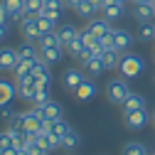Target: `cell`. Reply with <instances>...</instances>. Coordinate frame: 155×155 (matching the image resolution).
<instances>
[{
  "label": "cell",
  "instance_id": "obj_10",
  "mask_svg": "<svg viewBox=\"0 0 155 155\" xmlns=\"http://www.w3.org/2000/svg\"><path fill=\"white\" fill-rule=\"evenodd\" d=\"M86 30H91V32H94V35L101 40V37H106V35L113 30V25L106 20L104 15H101V17H91V20H89V27H86Z\"/></svg>",
  "mask_w": 155,
  "mask_h": 155
},
{
  "label": "cell",
  "instance_id": "obj_40",
  "mask_svg": "<svg viewBox=\"0 0 155 155\" xmlns=\"http://www.w3.org/2000/svg\"><path fill=\"white\" fill-rule=\"evenodd\" d=\"M5 35H8V22H5V25H0V42H3V37H5Z\"/></svg>",
  "mask_w": 155,
  "mask_h": 155
},
{
  "label": "cell",
  "instance_id": "obj_32",
  "mask_svg": "<svg viewBox=\"0 0 155 155\" xmlns=\"http://www.w3.org/2000/svg\"><path fill=\"white\" fill-rule=\"evenodd\" d=\"M42 8H45L42 0H25V10H27V15H40Z\"/></svg>",
  "mask_w": 155,
  "mask_h": 155
},
{
  "label": "cell",
  "instance_id": "obj_28",
  "mask_svg": "<svg viewBox=\"0 0 155 155\" xmlns=\"http://www.w3.org/2000/svg\"><path fill=\"white\" fill-rule=\"evenodd\" d=\"M84 49H86V45H84V40H81V32H79V35H76V40H74V42L67 47V52H69L71 57H76V59H79V54H81ZM89 49H91V47H89Z\"/></svg>",
  "mask_w": 155,
  "mask_h": 155
},
{
  "label": "cell",
  "instance_id": "obj_1",
  "mask_svg": "<svg viewBox=\"0 0 155 155\" xmlns=\"http://www.w3.org/2000/svg\"><path fill=\"white\" fill-rule=\"evenodd\" d=\"M118 69H121V76H126V79H135V76H140L145 71V59L138 57V54H133V52H126V54H121Z\"/></svg>",
  "mask_w": 155,
  "mask_h": 155
},
{
  "label": "cell",
  "instance_id": "obj_15",
  "mask_svg": "<svg viewBox=\"0 0 155 155\" xmlns=\"http://www.w3.org/2000/svg\"><path fill=\"white\" fill-rule=\"evenodd\" d=\"M40 54H42V59L49 64V67H54V64H59L62 62V57H64V47H52V49H40Z\"/></svg>",
  "mask_w": 155,
  "mask_h": 155
},
{
  "label": "cell",
  "instance_id": "obj_43",
  "mask_svg": "<svg viewBox=\"0 0 155 155\" xmlns=\"http://www.w3.org/2000/svg\"><path fill=\"white\" fill-rule=\"evenodd\" d=\"M116 3H126V0H116Z\"/></svg>",
  "mask_w": 155,
  "mask_h": 155
},
{
  "label": "cell",
  "instance_id": "obj_39",
  "mask_svg": "<svg viewBox=\"0 0 155 155\" xmlns=\"http://www.w3.org/2000/svg\"><path fill=\"white\" fill-rule=\"evenodd\" d=\"M0 155H17V148H5V150H0Z\"/></svg>",
  "mask_w": 155,
  "mask_h": 155
},
{
  "label": "cell",
  "instance_id": "obj_45",
  "mask_svg": "<svg viewBox=\"0 0 155 155\" xmlns=\"http://www.w3.org/2000/svg\"><path fill=\"white\" fill-rule=\"evenodd\" d=\"M42 3H47V0H42Z\"/></svg>",
  "mask_w": 155,
  "mask_h": 155
},
{
  "label": "cell",
  "instance_id": "obj_5",
  "mask_svg": "<svg viewBox=\"0 0 155 155\" xmlns=\"http://www.w3.org/2000/svg\"><path fill=\"white\" fill-rule=\"evenodd\" d=\"M17 84V96L25 101H32V96L37 91V79H35V74H27V76H20V79H15Z\"/></svg>",
  "mask_w": 155,
  "mask_h": 155
},
{
  "label": "cell",
  "instance_id": "obj_18",
  "mask_svg": "<svg viewBox=\"0 0 155 155\" xmlns=\"http://www.w3.org/2000/svg\"><path fill=\"white\" fill-rule=\"evenodd\" d=\"M84 69H86V74H89V76H99V74L106 69L104 57H91L89 62H84Z\"/></svg>",
  "mask_w": 155,
  "mask_h": 155
},
{
  "label": "cell",
  "instance_id": "obj_41",
  "mask_svg": "<svg viewBox=\"0 0 155 155\" xmlns=\"http://www.w3.org/2000/svg\"><path fill=\"white\" fill-rule=\"evenodd\" d=\"M17 155H30V153H27V148H22V150H17Z\"/></svg>",
  "mask_w": 155,
  "mask_h": 155
},
{
  "label": "cell",
  "instance_id": "obj_7",
  "mask_svg": "<svg viewBox=\"0 0 155 155\" xmlns=\"http://www.w3.org/2000/svg\"><path fill=\"white\" fill-rule=\"evenodd\" d=\"M17 62H20V54L12 47H0V71H15Z\"/></svg>",
  "mask_w": 155,
  "mask_h": 155
},
{
  "label": "cell",
  "instance_id": "obj_16",
  "mask_svg": "<svg viewBox=\"0 0 155 155\" xmlns=\"http://www.w3.org/2000/svg\"><path fill=\"white\" fill-rule=\"evenodd\" d=\"M40 126H42V121L37 118V113H35V111L22 113V128H25L27 133H37V130H40Z\"/></svg>",
  "mask_w": 155,
  "mask_h": 155
},
{
  "label": "cell",
  "instance_id": "obj_37",
  "mask_svg": "<svg viewBox=\"0 0 155 155\" xmlns=\"http://www.w3.org/2000/svg\"><path fill=\"white\" fill-rule=\"evenodd\" d=\"M8 126H22V113H12L10 121H8Z\"/></svg>",
  "mask_w": 155,
  "mask_h": 155
},
{
  "label": "cell",
  "instance_id": "obj_29",
  "mask_svg": "<svg viewBox=\"0 0 155 155\" xmlns=\"http://www.w3.org/2000/svg\"><path fill=\"white\" fill-rule=\"evenodd\" d=\"M138 37H140V42H153V40H155V25H153V22H143Z\"/></svg>",
  "mask_w": 155,
  "mask_h": 155
},
{
  "label": "cell",
  "instance_id": "obj_3",
  "mask_svg": "<svg viewBox=\"0 0 155 155\" xmlns=\"http://www.w3.org/2000/svg\"><path fill=\"white\" fill-rule=\"evenodd\" d=\"M22 37L27 42H40V37H42V30H40V22H37V15H25L22 17Z\"/></svg>",
  "mask_w": 155,
  "mask_h": 155
},
{
  "label": "cell",
  "instance_id": "obj_35",
  "mask_svg": "<svg viewBox=\"0 0 155 155\" xmlns=\"http://www.w3.org/2000/svg\"><path fill=\"white\" fill-rule=\"evenodd\" d=\"M45 8H47V10H62V8H64V0H47Z\"/></svg>",
  "mask_w": 155,
  "mask_h": 155
},
{
  "label": "cell",
  "instance_id": "obj_38",
  "mask_svg": "<svg viewBox=\"0 0 155 155\" xmlns=\"http://www.w3.org/2000/svg\"><path fill=\"white\" fill-rule=\"evenodd\" d=\"M64 3H67L69 8H74V10H76V8H79V5L84 3V0H64Z\"/></svg>",
  "mask_w": 155,
  "mask_h": 155
},
{
  "label": "cell",
  "instance_id": "obj_22",
  "mask_svg": "<svg viewBox=\"0 0 155 155\" xmlns=\"http://www.w3.org/2000/svg\"><path fill=\"white\" fill-rule=\"evenodd\" d=\"M74 94H76V99L86 101V99H91V96L96 94V84H94V81H89V79H84V81H81V86L76 89Z\"/></svg>",
  "mask_w": 155,
  "mask_h": 155
},
{
  "label": "cell",
  "instance_id": "obj_14",
  "mask_svg": "<svg viewBox=\"0 0 155 155\" xmlns=\"http://www.w3.org/2000/svg\"><path fill=\"white\" fill-rule=\"evenodd\" d=\"M123 106V113H130V111H138V108H145V99L140 94H135V91H130V96L121 104Z\"/></svg>",
  "mask_w": 155,
  "mask_h": 155
},
{
  "label": "cell",
  "instance_id": "obj_12",
  "mask_svg": "<svg viewBox=\"0 0 155 155\" xmlns=\"http://www.w3.org/2000/svg\"><path fill=\"white\" fill-rule=\"evenodd\" d=\"M113 42H116V49H118V52H126V49L133 45V35H130L128 30L113 27Z\"/></svg>",
  "mask_w": 155,
  "mask_h": 155
},
{
  "label": "cell",
  "instance_id": "obj_31",
  "mask_svg": "<svg viewBox=\"0 0 155 155\" xmlns=\"http://www.w3.org/2000/svg\"><path fill=\"white\" fill-rule=\"evenodd\" d=\"M25 148H27V153H30V155H49V150H47L40 140H27V145H25Z\"/></svg>",
  "mask_w": 155,
  "mask_h": 155
},
{
  "label": "cell",
  "instance_id": "obj_11",
  "mask_svg": "<svg viewBox=\"0 0 155 155\" xmlns=\"http://www.w3.org/2000/svg\"><path fill=\"white\" fill-rule=\"evenodd\" d=\"M15 96H17V84H12L8 79H0V108L8 106Z\"/></svg>",
  "mask_w": 155,
  "mask_h": 155
},
{
  "label": "cell",
  "instance_id": "obj_33",
  "mask_svg": "<svg viewBox=\"0 0 155 155\" xmlns=\"http://www.w3.org/2000/svg\"><path fill=\"white\" fill-rule=\"evenodd\" d=\"M52 130H54V133H57V135L62 138L64 133H69V130H71V126H69V123H67L64 118H57V121H54V126H52Z\"/></svg>",
  "mask_w": 155,
  "mask_h": 155
},
{
  "label": "cell",
  "instance_id": "obj_34",
  "mask_svg": "<svg viewBox=\"0 0 155 155\" xmlns=\"http://www.w3.org/2000/svg\"><path fill=\"white\" fill-rule=\"evenodd\" d=\"M12 135H10V130L5 128V130H0V150H5V148H12Z\"/></svg>",
  "mask_w": 155,
  "mask_h": 155
},
{
  "label": "cell",
  "instance_id": "obj_8",
  "mask_svg": "<svg viewBox=\"0 0 155 155\" xmlns=\"http://www.w3.org/2000/svg\"><path fill=\"white\" fill-rule=\"evenodd\" d=\"M32 74H35V79H37V89H40V86H49V81H52V71H49V64L42 59V54H40V59L35 62Z\"/></svg>",
  "mask_w": 155,
  "mask_h": 155
},
{
  "label": "cell",
  "instance_id": "obj_21",
  "mask_svg": "<svg viewBox=\"0 0 155 155\" xmlns=\"http://www.w3.org/2000/svg\"><path fill=\"white\" fill-rule=\"evenodd\" d=\"M52 47H62L57 30H54V32H45V35L40 37V49H52Z\"/></svg>",
  "mask_w": 155,
  "mask_h": 155
},
{
  "label": "cell",
  "instance_id": "obj_24",
  "mask_svg": "<svg viewBox=\"0 0 155 155\" xmlns=\"http://www.w3.org/2000/svg\"><path fill=\"white\" fill-rule=\"evenodd\" d=\"M104 64H106V69H118V64H121V52H118V49H106V52H104Z\"/></svg>",
  "mask_w": 155,
  "mask_h": 155
},
{
  "label": "cell",
  "instance_id": "obj_13",
  "mask_svg": "<svg viewBox=\"0 0 155 155\" xmlns=\"http://www.w3.org/2000/svg\"><path fill=\"white\" fill-rule=\"evenodd\" d=\"M57 35H59V42H62V47L67 49V47H69V45H71V42L76 40V35H79V30H76L74 25H69V22H67V25H62L59 30H57Z\"/></svg>",
  "mask_w": 155,
  "mask_h": 155
},
{
  "label": "cell",
  "instance_id": "obj_27",
  "mask_svg": "<svg viewBox=\"0 0 155 155\" xmlns=\"http://www.w3.org/2000/svg\"><path fill=\"white\" fill-rule=\"evenodd\" d=\"M17 54H20V59H27V62H35V59H40V52H37L32 47V42H27L25 47L17 49Z\"/></svg>",
  "mask_w": 155,
  "mask_h": 155
},
{
  "label": "cell",
  "instance_id": "obj_25",
  "mask_svg": "<svg viewBox=\"0 0 155 155\" xmlns=\"http://www.w3.org/2000/svg\"><path fill=\"white\" fill-rule=\"evenodd\" d=\"M47 101H52V94H49V86H40L32 96V104L35 106H45Z\"/></svg>",
  "mask_w": 155,
  "mask_h": 155
},
{
  "label": "cell",
  "instance_id": "obj_4",
  "mask_svg": "<svg viewBox=\"0 0 155 155\" xmlns=\"http://www.w3.org/2000/svg\"><path fill=\"white\" fill-rule=\"evenodd\" d=\"M153 118V116L145 111V108H138V111H130V113H123V121L130 130H140L148 126V121Z\"/></svg>",
  "mask_w": 155,
  "mask_h": 155
},
{
  "label": "cell",
  "instance_id": "obj_17",
  "mask_svg": "<svg viewBox=\"0 0 155 155\" xmlns=\"http://www.w3.org/2000/svg\"><path fill=\"white\" fill-rule=\"evenodd\" d=\"M101 15L106 17L108 22H113V20H121V17H123V3H111V5H106V8L101 10Z\"/></svg>",
  "mask_w": 155,
  "mask_h": 155
},
{
  "label": "cell",
  "instance_id": "obj_46",
  "mask_svg": "<svg viewBox=\"0 0 155 155\" xmlns=\"http://www.w3.org/2000/svg\"><path fill=\"white\" fill-rule=\"evenodd\" d=\"M150 155H155V153H150Z\"/></svg>",
  "mask_w": 155,
  "mask_h": 155
},
{
  "label": "cell",
  "instance_id": "obj_23",
  "mask_svg": "<svg viewBox=\"0 0 155 155\" xmlns=\"http://www.w3.org/2000/svg\"><path fill=\"white\" fill-rule=\"evenodd\" d=\"M79 143H81V138H79V133H76L74 128H71L69 133L62 135V148H64V150H74V148H79Z\"/></svg>",
  "mask_w": 155,
  "mask_h": 155
},
{
  "label": "cell",
  "instance_id": "obj_6",
  "mask_svg": "<svg viewBox=\"0 0 155 155\" xmlns=\"http://www.w3.org/2000/svg\"><path fill=\"white\" fill-rule=\"evenodd\" d=\"M84 79H86V76H84V71H81V69L69 67V69L62 74V86H64L67 91H76V89L81 86V81H84Z\"/></svg>",
  "mask_w": 155,
  "mask_h": 155
},
{
  "label": "cell",
  "instance_id": "obj_2",
  "mask_svg": "<svg viewBox=\"0 0 155 155\" xmlns=\"http://www.w3.org/2000/svg\"><path fill=\"white\" fill-rule=\"evenodd\" d=\"M128 96H130V86H128V81H126V76H123V79H111V81L106 84V99H108L111 104L121 106Z\"/></svg>",
  "mask_w": 155,
  "mask_h": 155
},
{
  "label": "cell",
  "instance_id": "obj_36",
  "mask_svg": "<svg viewBox=\"0 0 155 155\" xmlns=\"http://www.w3.org/2000/svg\"><path fill=\"white\" fill-rule=\"evenodd\" d=\"M10 20V12H8V8L3 5V0H0V25H5Z\"/></svg>",
  "mask_w": 155,
  "mask_h": 155
},
{
  "label": "cell",
  "instance_id": "obj_19",
  "mask_svg": "<svg viewBox=\"0 0 155 155\" xmlns=\"http://www.w3.org/2000/svg\"><path fill=\"white\" fill-rule=\"evenodd\" d=\"M74 12L79 15V17H86V20H91V17H96V12H101V8H99V5H94L91 0H84V3L76 8Z\"/></svg>",
  "mask_w": 155,
  "mask_h": 155
},
{
  "label": "cell",
  "instance_id": "obj_9",
  "mask_svg": "<svg viewBox=\"0 0 155 155\" xmlns=\"http://www.w3.org/2000/svg\"><path fill=\"white\" fill-rule=\"evenodd\" d=\"M133 17H135V20H138L140 25H143V22H150L153 17H155V0L135 5V8H133Z\"/></svg>",
  "mask_w": 155,
  "mask_h": 155
},
{
  "label": "cell",
  "instance_id": "obj_42",
  "mask_svg": "<svg viewBox=\"0 0 155 155\" xmlns=\"http://www.w3.org/2000/svg\"><path fill=\"white\" fill-rule=\"evenodd\" d=\"M133 3H135V5H140V3H150V0H133Z\"/></svg>",
  "mask_w": 155,
  "mask_h": 155
},
{
  "label": "cell",
  "instance_id": "obj_20",
  "mask_svg": "<svg viewBox=\"0 0 155 155\" xmlns=\"http://www.w3.org/2000/svg\"><path fill=\"white\" fill-rule=\"evenodd\" d=\"M37 140H40V143H42V145H45L49 153H52V150H57V148H62V138H59V135H57L54 130H52V133H45V135H40Z\"/></svg>",
  "mask_w": 155,
  "mask_h": 155
},
{
  "label": "cell",
  "instance_id": "obj_26",
  "mask_svg": "<svg viewBox=\"0 0 155 155\" xmlns=\"http://www.w3.org/2000/svg\"><path fill=\"white\" fill-rule=\"evenodd\" d=\"M123 155H150V153H148V148H145L143 143H138V140H130V143H126Z\"/></svg>",
  "mask_w": 155,
  "mask_h": 155
},
{
  "label": "cell",
  "instance_id": "obj_30",
  "mask_svg": "<svg viewBox=\"0 0 155 155\" xmlns=\"http://www.w3.org/2000/svg\"><path fill=\"white\" fill-rule=\"evenodd\" d=\"M37 22H40L42 35H45V32H54V30H57V20H52V17H47V15H37Z\"/></svg>",
  "mask_w": 155,
  "mask_h": 155
},
{
  "label": "cell",
  "instance_id": "obj_44",
  "mask_svg": "<svg viewBox=\"0 0 155 155\" xmlns=\"http://www.w3.org/2000/svg\"><path fill=\"white\" fill-rule=\"evenodd\" d=\"M153 123H155V113H153Z\"/></svg>",
  "mask_w": 155,
  "mask_h": 155
}]
</instances>
